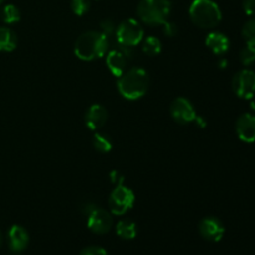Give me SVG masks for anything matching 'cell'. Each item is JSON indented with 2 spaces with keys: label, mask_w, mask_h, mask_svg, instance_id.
Wrapping results in <instances>:
<instances>
[{
  "label": "cell",
  "mask_w": 255,
  "mask_h": 255,
  "mask_svg": "<svg viewBox=\"0 0 255 255\" xmlns=\"http://www.w3.org/2000/svg\"><path fill=\"white\" fill-rule=\"evenodd\" d=\"M124 179H125L124 176H121V174H120V172H117V171L111 172V181L114 182L116 186H120V184H122Z\"/></svg>",
  "instance_id": "obj_28"
},
{
  "label": "cell",
  "mask_w": 255,
  "mask_h": 255,
  "mask_svg": "<svg viewBox=\"0 0 255 255\" xmlns=\"http://www.w3.org/2000/svg\"><path fill=\"white\" fill-rule=\"evenodd\" d=\"M206 45L214 55H224L229 50V39L222 32L213 31L207 36Z\"/></svg>",
  "instance_id": "obj_15"
},
{
  "label": "cell",
  "mask_w": 255,
  "mask_h": 255,
  "mask_svg": "<svg viewBox=\"0 0 255 255\" xmlns=\"http://www.w3.org/2000/svg\"><path fill=\"white\" fill-rule=\"evenodd\" d=\"M239 60L244 66H249L255 62V46L247 44L239 52Z\"/></svg>",
  "instance_id": "obj_22"
},
{
  "label": "cell",
  "mask_w": 255,
  "mask_h": 255,
  "mask_svg": "<svg viewBox=\"0 0 255 255\" xmlns=\"http://www.w3.org/2000/svg\"><path fill=\"white\" fill-rule=\"evenodd\" d=\"M163 34L166 35V36L168 37H173L176 36L177 32H178V27H177L176 24H173V22L168 21L167 20L166 22H163Z\"/></svg>",
  "instance_id": "obj_25"
},
{
  "label": "cell",
  "mask_w": 255,
  "mask_h": 255,
  "mask_svg": "<svg viewBox=\"0 0 255 255\" xmlns=\"http://www.w3.org/2000/svg\"><path fill=\"white\" fill-rule=\"evenodd\" d=\"M21 17L20 10L17 9L15 5L7 4L0 10V19L5 22V24H15Z\"/></svg>",
  "instance_id": "obj_18"
},
{
  "label": "cell",
  "mask_w": 255,
  "mask_h": 255,
  "mask_svg": "<svg viewBox=\"0 0 255 255\" xmlns=\"http://www.w3.org/2000/svg\"><path fill=\"white\" fill-rule=\"evenodd\" d=\"M137 224L131 219H122L117 223L116 233L122 239H133L137 236Z\"/></svg>",
  "instance_id": "obj_17"
},
{
  "label": "cell",
  "mask_w": 255,
  "mask_h": 255,
  "mask_svg": "<svg viewBox=\"0 0 255 255\" xmlns=\"http://www.w3.org/2000/svg\"><path fill=\"white\" fill-rule=\"evenodd\" d=\"M189 16L201 29H213L221 22L222 11L213 0H194L189 7Z\"/></svg>",
  "instance_id": "obj_3"
},
{
  "label": "cell",
  "mask_w": 255,
  "mask_h": 255,
  "mask_svg": "<svg viewBox=\"0 0 255 255\" xmlns=\"http://www.w3.org/2000/svg\"><path fill=\"white\" fill-rule=\"evenodd\" d=\"M242 36L248 45L255 46V17L249 19L242 29Z\"/></svg>",
  "instance_id": "obj_21"
},
{
  "label": "cell",
  "mask_w": 255,
  "mask_h": 255,
  "mask_svg": "<svg viewBox=\"0 0 255 255\" xmlns=\"http://www.w3.org/2000/svg\"><path fill=\"white\" fill-rule=\"evenodd\" d=\"M17 45L16 34L9 27H0V51H14Z\"/></svg>",
  "instance_id": "obj_16"
},
{
  "label": "cell",
  "mask_w": 255,
  "mask_h": 255,
  "mask_svg": "<svg viewBox=\"0 0 255 255\" xmlns=\"http://www.w3.org/2000/svg\"><path fill=\"white\" fill-rule=\"evenodd\" d=\"M1 244H2V234L1 232H0V247H1Z\"/></svg>",
  "instance_id": "obj_32"
},
{
  "label": "cell",
  "mask_w": 255,
  "mask_h": 255,
  "mask_svg": "<svg viewBox=\"0 0 255 255\" xmlns=\"http://www.w3.org/2000/svg\"><path fill=\"white\" fill-rule=\"evenodd\" d=\"M134 204V193L128 187L120 184L114 188L109 198L110 211L115 216H124Z\"/></svg>",
  "instance_id": "obj_6"
},
{
  "label": "cell",
  "mask_w": 255,
  "mask_h": 255,
  "mask_svg": "<svg viewBox=\"0 0 255 255\" xmlns=\"http://www.w3.org/2000/svg\"><path fill=\"white\" fill-rule=\"evenodd\" d=\"M115 34H116V39L120 46L131 47V49L141 44L144 36L143 27L134 19L124 20L116 27Z\"/></svg>",
  "instance_id": "obj_5"
},
{
  "label": "cell",
  "mask_w": 255,
  "mask_h": 255,
  "mask_svg": "<svg viewBox=\"0 0 255 255\" xmlns=\"http://www.w3.org/2000/svg\"><path fill=\"white\" fill-rule=\"evenodd\" d=\"M169 114L172 119L179 125H188L196 121V110L189 100L186 97H177L169 106Z\"/></svg>",
  "instance_id": "obj_8"
},
{
  "label": "cell",
  "mask_w": 255,
  "mask_h": 255,
  "mask_svg": "<svg viewBox=\"0 0 255 255\" xmlns=\"http://www.w3.org/2000/svg\"><path fill=\"white\" fill-rule=\"evenodd\" d=\"M142 50L148 56H157L162 50L161 40L157 39L156 36H147L146 39L142 40Z\"/></svg>",
  "instance_id": "obj_19"
},
{
  "label": "cell",
  "mask_w": 255,
  "mask_h": 255,
  "mask_svg": "<svg viewBox=\"0 0 255 255\" xmlns=\"http://www.w3.org/2000/svg\"><path fill=\"white\" fill-rule=\"evenodd\" d=\"M251 109L255 111V97L254 96L251 99Z\"/></svg>",
  "instance_id": "obj_30"
},
{
  "label": "cell",
  "mask_w": 255,
  "mask_h": 255,
  "mask_svg": "<svg viewBox=\"0 0 255 255\" xmlns=\"http://www.w3.org/2000/svg\"><path fill=\"white\" fill-rule=\"evenodd\" d=\"M172 4L169 0H141L137 6V15L148 25H162L171 15Z\"/></svg>",
  "instance_id": "obj_4"
},
{
  "label": "cell",
  "mask_w": 255,
  "mask_h": 255,
  "mask_svg": "<svg viewBox=\"0 0 255 255\" xmlns=\"http://www.w3.org/2000/svg\"><path fill=\"white\" fill-rule=\"evenodd\" d=\"M2 1H4V0H0V4H2Z\"/></svg>",
  "instance_id": "obj_33"
},
{
  "label": "cell",
  "mask_w": 255,
  "mask_h": 255,
  "mask_svg": "<svg viewBox=\"0 0 255 255\" xmlns=\"http://www.w3.org/2000/svg\"><path fill=\"white\" fill-rule=\"evenodd\" d=\"M101 30H102V34L106 35L107 37L112 34L114 31H116V26H115L114 21L110 19H105L104 21L101 22Z\"/></svg>",
  "instance_id": "obj_26"
},
{
  "label": "cell",
  "mask_w": 255,
  "mask_h": 255,
  "mask_svg": "<svg viewBox=\"0 0 255 255\" xmlns=\"http://www.w3.org/2000/svg\"><path fill=\"white\" fill-rule=\"evenodd\" d=\"M236 131L239 138L247 143L255 141V116L252 114H243L236 122Z\"/></svg>",
  "instance_id": "obj_13"
},
{
  "label": "cell",
  "mask_w": 255,
  "mask_h": 255,
  "mask_svg": "<svg viewBox=\"0 0 255 255\" xmlns=\"http://www.w3.org/2000/svg\"><path fill=\"white\" fill-rule=\"evenodd\" d=\"M80 255H109V254H107V252L105 251L104 248H101V247L91 246L82 249Z\"/></svg>",
  "instance_id": "obj_24"
},
{
  "label": "cell",
  "mask_w": 255,
  "mask_h": 255,
  "mask_svg": "<svg viewBox=\"0 0 255 255\" xmlns=\"http://www.w3.org/2000/svg\"><path fill=\"white\" fill-rule=\"evenodd\" d=\"M90 9V0H71V10L77 16H82Z\"/></svg>",
  "instance_id": "obj_23"
},
{
  "label": "cell",
  "mask_w": 255,
  "mask_h": 255,
  "mask_svg": "<svg viewBox=\"0 0 255 255\" xmlns=\"http://www.w3.org/2000/svg\"><path fill=\"white\" fill-rule=\"evenodd\" d=\"M243 9L247 15L255 16V0H243Z\"/></svg>",
  "instance_id": "obj_27"
},
{
  "label": "cell",
  "mask_w": 255,
  "mask_h": 255,
  "mask_svg": "<svg viewBox=\"0 0 255 255\" xmlns=\"http://www.w3.org/2000/svg\"><path fill=\"white\" fill-rule=\"evenodd\" d=\"M234 94L241 99H252L255 94V72L249 69L237 72L232 81Z\"/></svg>",
  "instance_id": "obj_7"
},
{
  "label": "cell",
  "mask_w": 255,
  "mask_h": 255,
  "mask_svg": "<svg viewBox=\"0 0 255 255\" xmlns=\"http://www.w3.org/2000/svg\"><path fill=\"white\" fill-rule=\"evenodd\" d=\"M109 50V37L101 31H87L77 37L74 52L82 61H92L105 56Z\"/></svg>",
  "instance_id": "obj_1"
},
{
  "label": "cell",
  "mask_w": 255,
  "mask_h": 255,
  "mask_svg": "<svg viewBox=\"0 0 255 255\" xmlns=\"http://www.w3.org/2000/svg\"><path fill=\"white\" fill-rule=\"evenodd\" d=\"M109 119V112L102 105L95 104L87 109L85 114V125L92 131H97L107 122Z\"/></svg>",
  "instance_id": "obj_14"
},
{
  "label": "cell",
  "mask_w": 255,
  "mask_h": 255,
  "mask_svg": "<svg viewBox=\"0 0 255 255\" xmlns=\"http://www.w3.org/2000/svg\"><path fill=\"white\" fill-rule=\"evenodd\" d=\"M92 144H94L95 149L101 152V153H109L112 149L111 138L105 133H99L97 132L94 136V138H92Z\"/></svg>",
  "instance_id": "obj_20"
},
{
  "label": "cell",
  "mask_w": 255,
  "mask_h": 255,
  "mask_svg": "<svg viewBox=\"0 0 255 255\" xmlns=\"http://www.w3.org/2000/svg\"><path fill=\"white\" fill-rule=\"evenodd\" d=\"M122 49H115L107 54L106 56V65L109 70L111 71L112 75L115 76H121L125 71H126L127 62H128L129 54L127 50L131 47H124Z\"/></svg>",
  "instance_id": "obj_11"
},
{
  "label": "cell",
  "mask_w": 255,
  "mask_h": 255,
  "mask_svg": "<svg viewBox=\"0 0 255 255\" xmlns=\"http://www.w3.org/2000/svg\"><path fill=\"white\" fill-rule=\"evenodd\" d=\"M227 64H228V62H227L226 60H222V61L219 62V65H221V67H222V69H224V66H226Z\"/></svg>",
  "instance_id": "obj_31"
},
{
  "label": "cell",
  "mask_w": 255,
  "mask_h": 255,
  "mask_svg": "<svg viewBox=\"0 0 255 255\" xmlns=\"http://www.w3.org/2000/svg\"><path fill=\"white\" fill-rule=\"evenodd\" d=\"M198 228L201 236L208 242H219L224 236V226L217 217L203 218Z\"/></svg>",
  "instance_id": "obj_10"
},
{
  "label": "cell",
  "mask_w": 255,
  "mask_h": 255,
  "mask_svg": "<svg viewBox=\"0 0 255 255\" xmlns=\"http://www.w3.org/2000/svg\"><path fill=\"white\" fill-rule=\"evenodd\" d=\"M112 217L106 209L100 208L99 206L87 216V228L95 234H105L112 228Z\"/></svg>",
  "instance_id": "obj_9"
},
{
  "label": "cell",
  "mask_w": 255,
  "mask_h": 255,
  "mask_svg": "<svg viewBox=\"0 0 255 255\" xmlns=\"http://www.w3.org/2000/svg\"><path fill=\"white\" fill-rule=\"evenodd\" d=\"M7 242H9L10 251L14 253H21L29 246V233L24 227L12 226L7 232Z\"/></svg>",
  "instance_id": "obj_12"
},
{
  "label": "cell",
  "mask_w": 255,
  "mask_h": 255,
  "mask_svg": "<svg viewBox=\"0 0 255 255\" xmlns=\"http://www.w3.org/2000/svg\"><path fill=\"white\" fill-rule=\"evenodd\" d=\"M149 77L146 70L141 67H132L119 76L117 89L126 100H138L148 90Z\"/></svg>",
  "instance_id": "obj_2"
},
{
  "label": "cell",
  "mask_w": 255,
  "mask_h": 255,
  "mask_svg": "<svg viewBox=\"0 0 255 255\" xmlns=\"http://www.w3.org/2000/svg\"><path fill=\"white\" fill-rule=\"evenodd\" d=\"M96 204H94V203H91V202H87V203H85L84 206H82V213L85 214V216H89L90 213H91L92 211H94L95 208H96Z\"/></svg>",
  "instance_id": "obj_29"
}]
</instances>
